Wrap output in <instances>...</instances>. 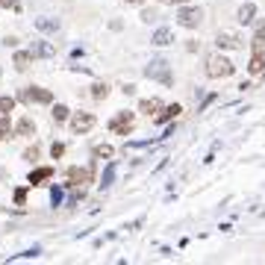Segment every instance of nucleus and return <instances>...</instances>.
Returning a JSON list of instances; mask_svg holds the SVG:
<instances>
[{
    "label": "nucleus",
    "mask_w": 265,
    "mask_h": 265,
    "mask_svg": "<svg viewBox=\"0 0 265 265\" xmlns=\"http://www.w3.org/2000/svg\"><path fill=\"white\" fill-rule=\"evenodd\" d=\"M233 71H236L233 62H230L227 56H221V53H215V56L206 59V74H209L212 80H224V77H230Z\"/></svg>",
    "instance_id": "f257e3e1"
},
{
    "label": "nucleus",
    "mask_w": 265,
    "mask_h": 265,
    "mask_svg": "<svg viewBox=\"0 0 265 265\" xmlns=\"http://www.w3.org/2000/svg\"><path fill=\"white\" fill-rule=\"evenodd\" d=\"M145 77L150 80H159L162 85H174V77H171V68L165 59H150V65L145 68Z\"/></svg>",
    "instance_id": "f03ea898"
},
{
    "label": "nucleus",
    "mask_w": 265,
    "mask_h": 265,
    "mask_svg": "<svg viewBox=\"0 0 265 265\" xmlns=\"http://www.w3.org/2000/svg\"><path fill=\"white\" fill-rule=\"evenodd\" d=\"M132 124H136V115H132V112H118L115 118L109 121V130L118 132V136H130Z\"/></svg>",
    "instance_id": "7ed1b4c3"
},
{
    "label": "nucleus",
    "mask_w": 265,
    "mask_h": 265,
    "mask_svg": "<svg viewBox=\"0 0 265 265\" xmlns=\"http://www.w3.org/2000/svg\"><path fill=\"white\" fill-rule=\"evenodd\" d=\"M21 100L24 103H50L53 95H50L48 89H38V85H27L24 92H21Z\"/></svg>",
    "instance_id": "20e7f679"
},
{
    "label": "nucleus",
    "mask_w": 265,
    "mask_h": 265,
    "mask_svg": "<svg viewBox=\"0 0 265 265\" xmlns=\"http://www.w3.org/2000/svg\"><path fill=\"white\" fill-rule=\"evenodd\" d=\"M201 18H204V12L201 9H194V6H183L180 12H177V24H183V27H197L201 24Z\"/></svg>",
    "instance_id": "39448f33"
},
{
    "label": "nucleus",
    "mask_w": 265,
    "mask_h": 265,
    "mask_svg": "<svg viewBox=\"0 0 265 265\" xmlns=\"http://www.w3.org/2000/svg\"><path fill=\"white\" fill-rule=\"evenodd\" d=\"M95 168V165H92ZM92 168H68V186L80 189L85 183H92Z\"/></svg>",
    "instance_id": "423d86ee"
},
{
    "label": "nucleus",
    "mask_w": 265,
    "mask_h": 265,
    "mask_svg": "<svg viewBox=\"0 0 265 265\" xmlns=\"http://www.w3.org/2000/svg\"><path fill=\"white\" fill-rule=\"evenodd\" d=\"M95 127V115H89V112H77L71 118V130L74 132H89Z\"/></svg>",
    "instance_id": "0eeeda50"
},
{
    "label": "nucleus",
    "mask_w": 265,
    "mask_h": 265,
    "mask_svg": "<svg viewBox=\"0 0 265 265\" xmlns=\"http://www.w3.org/2000/svg\"><path fill=\"white\" fill-rule=\"evenodd\" d=\"M30 56L50 59V56H56V48H53L50 41H45V38H38V41H33V45H30Z\"/></svg>",
    "instance_id": "6e6552de"
},
{
    "label": "nucleus",
    "mask_w": 265,
    "mask_h": 265,
    "mask_svg": "<svg viewBox=\"0 0 265 265\" xmlns=\"http://www.w3.org/2000/svg\"><path fill=\"white\" fill-rule=\"evenodd\" d=\"M215 45L224 50H236V48H241V36L239 33H218Z\"/></svg>",
    "instance_id": "1a4fd4ad"
},
{
    "label": "nucleus",
    "mask_w": 265,
    "mask_h": 265,
    "mask_svg": "<svg viewBox=\"0 0 265 265\" xmlns=\"http://www.w3.org/2000/svg\"><path fill=\"white\" fill-rule=\"evenodd\" d=\"M150 41H153L157 48H165V45H171V41H174V30H168V27H159Z\"/></svg>",
    "instance_id": "9d476101"
},
{
    "label": "nucleus",
    "mask_w": 265,
    "mask_h": 265,
    "mask_svg": "<svg viewBox=\"0 0 265 265\" xmlns=\"http://www.w3.org/2000/svg\"><path fill=\"white\" fill-rule=\"evenodd\" d=\"M36 27L41 33H56V30H59V21L50 18V15H45V18H36Z\"/></svg>",
    "instance_id": "9b49d317"
},
{
    "label": "nucleus",
    "mask_w": 265,
    "mask_h": 265,
    "mask_svg": "<svg viewBox=\"0 0 265 265\" xmlns=\"http://www.w3.org/2000/svg\"><path fill=\"white\" fill-rule=\"evenodd\" d=\"M183 109H180V103H171V106H165V112H157L153 118L159 121V124H165V121H171V118H177Z\"/></svg>",
    "instance_id": "f8f14e48"
},
{
    "label": "nucleus",
    "mask_w": 265,
    "mask_h": 265,
    "mask_svg": "<svg viewBox=\"0 0 265 265\" xmlns=\"http://www.w3.org/2000/svg\"><path fill=\"white\" fill-rule=\"evenodd\" d=\"M159 109H162V103H159L157 97H147V100L139 103V112H145V115H157Z\"/></svg>",
    "instance_id": "ddd939ff"
},
{
    "label": "nucleus",
    "mask_w": 265,
    "mask_h": 265,
    "mask_svg": "<svg viewBox=\"0 0 265 265\" xmlns=\"http://www.w3.org/2000/svg\"><path fill=\"white\" fill-rule=\"evenodd\" d=\"M253 15H256V6H253V3H245V6L239 9V15H236V18H239L241 24H251Z\"/></svg>",
    "instance_id": "4468645a"
},
{
    "label": "nucleus",
    "mask_w": 265,
    "mask_h": 265,
    "mask_svg": "<svg viewBox=\"0 0 265 265\" xmlns=\"http://www.w3.org/2000/svg\"><path fill=\"white\" fill-rule=\"evenodd\" d=\"M50 177H53V168H36L33 174H30V183H33V186H38L41 180H50Z\"/></svg>",
    "instance_id": "2eb2a0df"
},
{
    "label": "nucleus",
    "mask_w": 265,
    "mask_h": 265,
    "mask_svg": "<svg viewBox=\"0 0 265 265\" xmlns=\"http://www.w3.org/2000/svg\"><path fill=\"white\" fill-rule=\"evenodd\" d=\"M112 180H115V162H109V165H106L103 177H100V186H103V189H109V186H112Z\"/></svg>",
    "instance_id": "dca6fc26"
},
{
    "label": "nucleus",
    "mask_w": 265,
    "mask_h": 265,
    "mask_svg": "<svg viewBox=\"0 0 265 265\" xmlns=\"http://www.w3.org/2000/svg\"><path fill=\"white\" fill-rule=\"evenodd\" d=\"M30 59H33L30 50H27V53H15V68H18V71H27V68H30Z\"/></svg>",
    "instance_id": "f3484780"
},
{
    "label": "nucleus",
    "mask_w": 265,
    "mask_h": 265,
    "mask_svg": "<svg viewBox=\"0 0 265 265\" xmlns=\"http://www.w3.org/2000/svg\"><path fill=\"white\" fill-rule=\"evenodd\" d=\"M106 95H109V85L106 83H95V85H92V97H95V100H103Z\"/></svg>",
    "instance_id": "a211bd4d"
},
{
    "label": "nucleus",
    "mask_w": 265,
    "mask_h": 265,
    "mask_svg": "<svg viewBox=\"0 0 265 265\" xmlns=\"http://www.w3.org/2000/svg\"><path fill=\"white\" fill-rule=\"evenodd\" d=\"M248 71H251V74H262L265 71V59H262V56H253L251 65H248Z\"/></svg>",
    "instance_id": "6ab92c4d"
},
{
    "label": "nucleus",
    "mask_w": 265,
    "mask_h": 265,
    "mask_svg": "<svg viewBox=\"0 0 265 265\" xmlns=\"http://www.w3.org/2000/svg\"><path fill=\"white\" fill-rule=\"evenodd\" d=\"M9 136H12V124L6 115H0V139H9Z\"/></svg>",
    "instance_id": "aec40b11"
},
{
    "label": "nucleus",
    "mask_w": 265,
    "mask_h": 265,
    "mask_svg": "<svg viewBox=\"0 0 265 265\" xmlns=\"http://www.w3.org/2000/svg\"><path fill=\"white\" fill-rule=\"evenodd\" d=\"M33 130H36V124H33L30 118H21V121H18V132H21V136H30Z\"/></svg>",
    "instance_id": "412c9836"
},
{
    "label": "nucleus",
    "mask_w": 265,
    "mask_h": 265,
    "mask_svg": "<svg viewBox=\"0 0 265 265\" xmlns=\"http://www.w3.org/2000/svg\"><path fill=\"white\" fill-rule=\"evenodd\" d=\"M15 109V97H0V115H9Z\"/></svg>",
    "instance_id": "4be33fe9"
},
{
    "label": "nucleus",
    "mask_w": 265,
    "mask_h": 265,
    "mask_svg": "<svg viewBox=\"0 0 265 265\" xmlns=\"http://www.w3.org/2000/svg\"><path fill=\"white\" fill-rule=\"evenodd\" d=\"M65 118H68V106H62V103H56V106H53V121H56V124H62Z\"/></svg>",
    "instance_id": "5701e85b"
},
{
    "label": "nucleus",
    "mask_w": 265,
    "mask_h": 265,
    "mask_svg": "<svg viewBox=\"0 0 265 265\" xmlns=\"http://www.w3.org/2000/svg\"><path fill=\"white\" fill-rule=\"evenodd\" d=\"M95 157L97 159H109V157H112V147H109V145H97L95 147Z\"/></svg>",
    "instance_id": "b1692460"
},
{
    "label": "nucleus",
    "mask_w": 265,
    "mask_h": 265,
    "mask_svg": "<svg viewBox=\"0 0 265 265\" xmlns=\"http://www.w3.org/2000/svg\"><path fill=\"white\" fill-rule=\"evenodd\" d=\"M50 204H53V206H59V204H62V189H56V186L50 189Z\"/></svg>",
    "instance_id": "393cba45"
},
{
    "label": "nucleus",
    "mask_w": 265,
    "mask_h": 265,
    "mask_svg": "<svg viewBox=\"0 0 265 265\" xmlns=\"http://www.w3.org/2000/svg\"><path fill=\"white\" fill-rule=\"evenodd\" d=\"M24 159H27V162H36V159H38V147H27Z\"/></svg>",
    "instance_id": "a878e982"
},
{
    "label": "nucleus",
    "mask_w": 265,
    "mask_h": 265,
    "mask_svg": "<svg viewBox=\"0 0 265 265\" xmlns=\"http://www.w3.org/2000/svg\"><path fill=\"white\" fill-rule=\"evenodd\" d=\"M24 197H27V189H18L15 192V204H24Z\"/></svg>",
    "instance_id": "bb28decb"
},
{
    "label": "nucleus",
    "mask_w": 265,
    "mask_h": 265,
    "mask_svg": "<svg viewBox=\"0 0 265 265\" xmlns=\"http://www.w3.org/2000/svg\"><path fill=\"white\" fill-rule=\"evenodd\" d=\"M50 153H53V159H56V157H62V153H65V147H62V145H53V147H50Z\"/></svg>",
    "instance_id": "cd10ccee"
},
{
    "label": "nucleus",
    "mask_w": 265,
    "mask_h": 265,
    "mask_svg": "<svg viewBox=\"0 0 265 265\" xmlns=\"http://www.w3.org/2000/svg\"><path fill=\"white\" fill-rule=\"evenodd\" d=\"M15 6H18L15 0H0V9H15Z\"/></svg>",
    "instance_id": "c85d7f7f"
},
{
    "label": "nucleus",
    "mask_w": 265,
    "mask_h": 265,
    "mask_svg": "<svg viewBox=\"0 0 265 265\" xmlns=\"http://www.w3.org/2000/svg\"><path fill=\"white\" fill-rule=\"evenodd\" d=\"M171 3H189V0H171Z\"/></svg>",
    "instance_id": "c756f323"
},
{
    "label": "nucleus",
    "mask_w": 265,
    "mask_h": 265,
    "mask_svg": "<svg viewBox=\"0 0 265 265\" xmlns=\"http://www.w3.org/2000/svg\"><path fill=\"white\" fill-rule=\"evenodd\" d=\"M127 3H139V0H127Z\"/></svg>",
    "instance_id": "7c9ffc66"
}]
</instances>
